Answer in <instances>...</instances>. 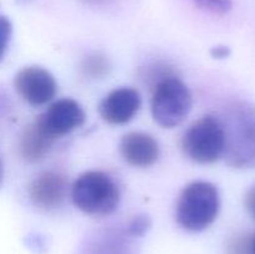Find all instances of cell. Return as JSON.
I'll return each instance as SVG.
<instances>
[{
    "label": "cell",
    "instance_id": "ac0fdd59",
    "mask_svg": "<svg viewBox=\"0 0 255 254\" xmlns=\"http://www.w3.org/2000/svg\"><path fill=\"white\" fill-rule=\"evenodd\" d=\"M211 54L214 59H224V57L229 56L231 54V49L228 46H216L211 50Z\"/></svg>",
    "mask_w": 255,
    "mask_h": 254
},
{
    "label": "cell",
    "instance_id": "2e32d148",
    "mask_svg": "<svg viewBox=\"0 0 255 254\" xmlns=\"http://www.w3.org/2000/svg\"><path fill=\"white\" fill-rule=\"evenodd\" d=\"M251 242L252 239L242 237L236 239L229 247V253L231 254H251Z\"/></svg>",
    "mask_w": 255,
    "mask_h": 254
},
{
    "label": "cell",
    "instance_id": "30bf717a",
    "mask_svg": "<svg viewBox=\"0 0 255 254\" xmlns=\"http://www.w3.org/2000/svg\"><path fill=\"white\" fill-rule=\"evenodd\" d=\"M120 153L128 164L139 168L151 167L158 161L159 146L146 132H129L121 138Z\"/></svg>",
    "mask_w": 255,
    "mask_h": 254
},
{
    "label": "cell",
    "instance_id": "d6986e66",
    "mask_svg": "<svg viewBox=\"0 0 255 254\" xmlns=\"http://www.w3.org/2000/svg\"><path fill=\"white\" fill-rule=\"evenodd\" d=\"M2 179H4V169H2V162L0 159V186L2 183Z\"/></svg>",
    "mask_w": 255,
    "mask_h": 254
},
{
    "label": "cell",
    "instance_id": "e0dca14e",
    "mask_svg": "<svg viewBox=\"0 0 255 254\" xmlns=\"http://www.w3.org/2000/svg\"><path fill=\"white\" fill-rule=\"evenodd\" d=\"M244 206H246L249 216L255 221V184H253L247 192L246 198H244Z\"/></svg>",
    "mask_w": 255,
    "mask_h": 254
},
{
    "label": "cell",
    "instance_id": "7a4b0ae2",
    "mask_svg": "<svg viewBox=\"0 0 255 254\" xmlns=\"http://www.w3.org/2000/svg\"><path fill=\"white\" fill-rule=\"evenodd\" d=\"M75 207L91 217H106L119 208V184L104 171H87L77 177L71 187Z\"/></svg>",
    "mask_w": 255,
    "mask_h": 254
},
{
    "label": "cell",
    "instance_id": "9c48e42d",
    "mask_svg": "<svg viewBox=\"0 0 255 254\" xmlns=\"http://www.w3.org/2000/svg\"><path fill=\"white\" fill-rule=\"evenodd\" d=\"M67 196V178L56 171H45L34 178L29 186L31 203L41 211L59 208Z\"/></svg>",
    "mask_w": 255,
    "mask_h": 254
},
{
    "label": "cell",
    "instance_id": "5b68a950",
    "mask_svg": "<svg viewBox=\"0 0 255 254\" xmlns=\"http://www.w3.org/2000/svg\"><path fill=\"white\" fill-rule=\"evenodd\" d=\"M226 136L221 119L212 115L197 120L182 137V149L188 158L201 164L214 163L224 154Z\"/></svg>",
    "mask_w": 255,
    "mask_h": 254
},
{
    "label": "cell",
    "instance_id": "ba28073f",
    "mask_svg": "<svg viewBox=\"0 0 255 254\" xmlns=\"http://www.w3.org/2000/svg\"><path fill=\"white\" fill-rule=\"evenodd\" d=\"M139 92L132 87H119L112 90L99 105V114L110 125H125L131 121L141 109Z\"/></svg>",
    "mask_w": 255,
    "mask_h": 254
},
{
    "label": "cell",
    "instance_id": "3957f363",
    "mask_svg": "<svg viewBox=\"0 0 255 254\" xmlns=\"http://www.w3.org/2000/svg\"><path fill=\"white\" fill-rule=\"evenodd\" d=\"M219 209L218 188L211 182H192L179 194L176 208L177 223L188 232H202L214 223Z\"/></svg>",
    "mask_w": 255,
    "mask_h": 254
},
{
    "label": "cell",
    "instance_id": "7c38bea8",
    "mask_svg": "<svg viewBox=\"0 0 255 254\" xmlns=\"http://www.w3.org/2000/svg\"><path fill=\"white\" fill-rule=\"evenodd\" d=\"M111 65L109 59L100 52H94L85 57L82 62V71L90 79H102L110 72Z\"/></svg>",
    "mask_w": 255,
    "mask_h": 254
},
{
    "label": "cell",
    "instance_id": "8992f818",
    "mask_svg": "<svg viewBox=\"0 0 255 254\" xmlns=\"http://www.w3.org/2000/svg\"><path fill=\"white\" fill-rule=\"evenodd\" d=\"M85 120L86 115L79 102L72 99H60L39 115L35 122L55 141L81 127Z\"/></svg>",
    "mask_w": 255,
    "mask_h": 254
},
{
    "label": "cell",
    "instance_id": "ffe728a7",
    "mask_svg": "<svg viewBox=\"0 0 255 254\" xmlns=\"http://www.w3.org/2000/svg\"><path fill=\"white\" fill-rule=\"evenodd\" d=\"M251 254H255V236L252 238L251 242Z\"/></svg>",
    "mask_w": 255,
    "mask_h": 254
},
{
    "label": "cell",
    "instance_id": "9a60e30c",
    "mask_svg": "<svg viewBox=\"0 0 255 254\" xmlns=\"http://www.w3.org/2000/svg\"><path fill=\"white\" fill-rule=\"evenodd\" d=\"M12 35V25L9 17L0 14V62L4 59L6 50L9 47Z\"/></svg>",
    "mask_w": 255,
    "mask_h": 254
},
{
    "label": "cell",
    "instance_id": "52a82bcc",
    "mask_svg": "<svg viewBox=\"0 0 255 254\" xmlns=\"http://www.w3.org/2000/svg\"><path fill=\"white\" fill-rule=\"evenodd\" d=\"M14 87L19 96L31 106H44L54 100L57 84L50 71L41 66H26L17 71Z\"/></svg>",
    "mask_w": 255,
    "mask_h": 254
},
{
    "label": "cell",
    "instance_id": "277c9868",
    "mask_svg": "<svg viewBox=\"0 0 255 254\" xmlns=\"http://www.w3.org/2000/svg\"><path fill=\"white\" fill-rule=\"evenodd\" d=\"M152 116L159 126L173 128L181 125L192 110V94L179 77L169 75L154 85Z\"/></svg>",
    "mask_w": 255,
    "mask_h": 254
},
{
    "label": "cell",
    "instance_id": "5bb4252c",
    "mask_svg": "<svg viewBox=\"0 0 255 254\" xmlns=\"http://www.w3.org/2000/svg\"><path fill=\"white\" fill-rule=\"evenodd\" d=\"M194 2L201 9L218 15L227 14L233 6L232 0H194Z\"/></svg>",
    "mask_w": 255,
    "mask_h": 254
},
{
    "label": "cell",
    "instance_id": "6da1fadb",
    "mask_svg": "<svg viewBox=\"0 0 255 254\" xmlns=\"http://www.w3.org/2000/svg\"><path fill=\"white\" fill-rule=\"evenodd\" d=\"M226 136L224 159L233 168L255 167V106L249 102L231 105L221 119Z\"/></svg>",
    "mask_w": 255,
    "mask_h": 254
},
{
    "label": "cell",
    "instance_id": "8fae6325",
    "mask_svg": "<svg viewBox=\"0 0 255 254\" xmlns=\"http://www.w3.org/2000/svg\"><path fill=\"white\" fill-rule=\"evenodd\" d=\"M52 143L54 139L47 136L34 121L24 129L20 137V154L29 163H35L41 161L46 156Z\"/></svg>",
    "mask_w": 255,
    "mask_h": 254
},
{
    "label": "cell",
    "instance_id": "4fadbf2b",
    "mask_svg": "<svg viewBox=\"0 0 255 254\" xmlns=\"http://www.w3.org/2000/svg\"><path fill=\"white\" fill-rule=\"evenodd\" d=\"M151 228V219L146 214L134 216L126 226V234L129 237H142Z\"/></svg>",
    "mask_w": 255,
    "mask_h": 254
},
{
    "label": "cell",
    "instance_id": "44dd1931",
    "mask_svg": "<svg viewBox=\"0 0 255 254\" xmlns=\"http://www.w3.org/2000/svg\"><path fill=\"white\" fill-rule=\"evenodd\" d=\"M0 97H1V96H0ZM5 107H6V106H5L4 101H2V100L0 99V116H1V115H2V111H4Z\"/></svg>",
    "mask_w": 255,
    "mask_h": 254
}]
</instances>
